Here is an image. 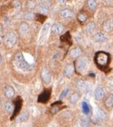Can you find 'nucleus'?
<instances>
[{"label": "nucleus", "mask_w": 113, "mask_h": 127, "mask_svg": "<svg viewBox=\"0 0 113 127\" xmlns=\"http://www.w3.org/2000/svg\"><path fill=\"white\" fill-rule=\"evenodd\" d=\"M78 99H79L78 94L77 93H73L71 96H70V98H69V102L71 103V104H75V103L77 102Z\"/></svg>", "instance_id": "dca6fc26"}, {"label": "nucleus", "mask_w": 113, "mask_h": 127, "mask_svg": "<svg viewBox=\"0 0 113 127\" xmlns=\"http://www.w3.org/2000/svg\"><path fill=\"white\" fill-rule=\"evenodd\" d=\"M94 28H95V24H94V22H91V23L86 25V28H85V30H86V32H92L94 30Z\"/></svg>", "instance_id": "aec40b11"}, {"label": "nucleus", "mask_w": 113, "mask_h": 127, "mask_svg": "<svg viewBox=\"0 0 113 127\" xmlns=\"http://www.w3.org/2000/svg\"><path fill=\"white\" fill-rule=\"evenodd\" d=\"M80 54H81V50H80V48H78V47H75V48L70 50V52H69V55L73 58L77 57Z\"/></svg>", "instance_id": "f8f14e48"}, {"label": "nucleus", "mask_w": 113, "mask_h": 127, "mask_svg": "<svg viewBox=\"0 0 113 127\" xmlns=\"http://www.w3.org/2000/svg\"><path fill=\"white\" fill-rule=\"evenodd\" d=\"M28 6L29 7H33V6H36V2H34V1H31V2H28Z\"/></svg>", "instance_id": "c756f323"}, {"label": "nucleus", "mask_w": 113, "mask_h": 127, "mask_svg": "<svg viewBox=\"0 0 113 127\" xmlns=\"http://www.w3.org/2000/svg\"><path fill=\"white\" fill-rule=\"evenodd\" d=\"M82 109H83L84 114H86V115H88V114L90 113V108H89L87 103H86V102L82 103Z\"/></svg>", "instance_id": "4be33fe9"}, {"label": "nucleus", "mask_w": 113, "mask_h": 127, "mask_svg": "<svg viewBox=\"0 0 113 127\" xmlns=\"http://www.w3.org/2000/svg\"><path fill=\"white\" fill-rule=\"evenodd\" d=\"M104 96V91L102 90V88H96V90L94 91V98H95V100H102V98Z\"/></svg>", "instance_id": "0eeeda50"}, {"label": "nucleus", "mask_w": 113, "mask_h": 127, "mask_svg": "<svg viewBox=\"0 0 113 127\" xmlns=\"http://www.w3.org/2000/svg\"><path fill=\"white\" fill-rule=\"evenodd\" d=\"M113 28V22L111 21H108L104 23V30L107 31H110Z\"/></svg>", "instance_id": "412c9836"}, {"label": "nucleus", "mask_w": 113, "mask_h": 127, "mask_svg": "<svg viewBox=\"0 0 113 127\" xmlns=\"http://www.w3.org/2000/svg\"><path fill=\"white\" fill-rule=\"evenodd\" d=\"M86 66H87V60L85 57L78 59L76 63V68H77L78 73L84 72L86 69Z\"/></svg>", "instance_id": "7ed1b4c3"}, {"label": "nucleus", "mask_w": 113, "mask_h": 127, "mask_svg": "<svg viewBox=\"0 0 113 127\" xmlns=\"http://www.w3.org/2000/svg\"><path fill=\"white\" fill-rule=\"evenodd\" d=\"M15 64L19 67L20 69L23 70V71H30L31 69V66L30 65V64L26 62L22 53H18L15 55Z\"/></svg>", "instance_id": "f257e3e1"}, {"label": "nucleus", "mask_w": 113, "mask_h": 127, "mask_svg": "<svg viewBox=\"0 0 113 127\" xmlns=\"http://www.w3.org/2000/svg\"><path fill=\"white\" fill-rule=\"evenodd\" d=\"M105 105H106L107 108H111L113 106V96L112 95H110V96L107 98V100L105 101Z\"/></svg>", "instance_id": "f3484780"}, {"label": "nucleus", "mask_w": 113, "mask_h": 127, "mask_svg": "<svg viewBox=\"0 0 113 127\" xmlns=\"http://www.w3.org/2000/svg\"><path fill=\"white\" fill-rule=\"evenodd\" d=\"M0 103H1V101H0Z\"/></svg>", "instance_id": "72a5a7b5"}, {"label": "nucleus", "mask_w": 113, "mask_h": 127, "mask_svg": "<svg viewBox=\"0 0 113 127\" xmlns=\"http://www.w3.org/2000/svg\"><path fill=\"white\" fill-rule=\"evenodd\" d=\"M0 62H1V55H0Z\"/></svg>", "instance_id": "473e14b6"}, {"label": "nucleus", "mask_w": 113, "mask_h": 127, "mask_svg": "<svg viewBox=\"0 0 113 127\" xmlns=\"http://www.w3.org/2000/svg\"><path fill=\"white\" fill-rule=\"evenodd\" d=\"M39 11L41 12V13H43V14H46L47 13V9L46 7H44V6H39Z\"/></svg>", "instance_id": "c85d7f7f"}, {"label": "nucleus", "mask_w": 113, "mask_h": 127, "mask_svg": "<svg viewBox=\"0 0 113 127\" xmlns=\"http://www.w3.org/2000/svg\"><path fill=\"white\" fill-rule=\"evenodd\" d=\"M95 62L99 66H105L109 63V55L105 52H99L95 55Z\"/></svg>", "instance_id": "f03ea898"}, {"label": "nucleus", "mask_w": 113, "mask_h": 127, "mask_svg": "<svg viewBox=\"0 0 113 127\" xmlns=\"http://www.w3.org/2000/svg\"><path fill=\"white\" fill-rule=\"evenodd\" d=\"M108 87L110 90H113V80H110L109 82H108Z\"/></svg>", "instance_id": "7c9ffc66"}, {"label": "nucleus", "mask_w": 113, "mask_h": 127, "mask_svg": "<svg viewBox=\"0 0 113 127\" xmlns=\"http://www.w3.org/2000/svg\"><path fill=\"white\" fill-rule=\"evenodd\" d=\"M74 72V66L72 64H68L64 69V74L66 76H71Z\"/></svg>", "instance_id": "1a4fd4ad"}, {"label": "nucleus", "mask_w": 113, "mask_h": 127, "mask_svg": "<svg viewBox=\"0 0 113 127\" xmlns=\"http://www.w3.org/2000/svg\"><path fill=\"white\" fill-rule=\"evenodd\" d=\"M41 76H42V79L46 83H49L51 82V79H52V76H51V73L46 68H44V69L42 70V73H41Z\"/></svg>", "instance_id": "423d86ee"}, {"label": "nucleus", "mask_w": 113, "mask_h": 127, "mask_svg": "<svg viewBox=\"0 0 113 127\" xmlns=\"http://www.w3.org/2000/svg\"><path fill=\"white\" fill-rule=\"evenodd\" d=\"M58 109H59L58 108H53L52 110H51V112H52V113H56V112L58 111Z\"/></svg>", "instance_id": "2f4dec72"}, {"label": "nucleus", "mask_w": 113, "mask_h": 127, "mask_svg": "<svg viewBox=\"0 0 113 127\" xmlns=\"http://www.w3.org/2000/svg\"><path fill=\"white\" fill-rule=\"evenodd\" d=\"M16 40H17V38H16V35L13 32L11 33H8L6 35V39H5V41H6V44L8 46V47H12V46H14L15 43H16Z\"/></svg>", "instance_id": "20e7f679"}, {"label": "nucleus", "mask_w": 113, "mask_h": 127, "mask_svg": "<svg viewBox=\"0 0 113 127\" xmlns=\"http://www.w3.org/2000/svg\"><path fill=\"white\" fill-rule=\"evenodd\" d=\"M69 88L64 89L63 91H62V92L61 93V95H60V100H61V99H63V98L65 97V96H67V94L69 93Z\"/></svg>", "instance_id": "a878e982"}, {"label": "nucleus", "mask_w": 113, "mask_h": 127, "mask_svg": "<svg viewBox=\"0 0 113 127\" xmlns=\"http://www.w3.org/2000/svg\"><path fill=\"white\" fill-rule=\"evenodd\" d=\"M77 88L79 90V91H86V88H87V85L86 83L84 82V81H78L77 82Z\"/></svg>", "instance_id": "4468645a"}, {"label": "nucleus", "mask_w": 113, "mask_h": 127, "mask_svg": "<svg viewBox=\"0 0 113 127\" xmlns=\"http://www.w3.org/2000/svg\"><path fill=\"white\" fill-rule=\"evenodd\" d=\"M28 116H29L28 113L22 114V115H21V116H19L18 117H17V118H16V122H17V123H22V122L25 121V120L28 118Z\"/></svg>", "instance_id": "6ab92c4d"}, {"label": "nucleus", "mask_w": 113, "mask_h": 127, "mask_svg": "<svg viewBox=\"0 0 113 127\" xmlns=\"http://www.w3.org/2000/svg\"><path fill=\"white\" fill-rule=\"evenodd\" d=\"M14 95V91L12 87H7L6 90V96L7 98H12Z\"/></svg>", "instance_id": "a211bd4d"}, {"label": "nucleus", "mask_w": 113, "mask_h": 127, "mask_svg": "<svg viewBox=\"0 0 113 127\" xmlns=\"http://www.w3.org/2000/svg\"><path fill=\"white\" fill-rule=\"evenodd\" d=\"M87 3H88V6L90 7V9H91V10H94V9L96 8L97 4H96V2H95V1H88Z\"/></svg>", "instance_id": "b1692460"}, {"label": "nucleus", "mask_w": 113, "mask_h": 127, "mask_svg": "<svg viewBox=\"0 0 113 127\" xmlns=\"http://www.w3.org/2000/svg\"><path fill=\"white\" fill-rule=\"evenodd\" d=\"M90 124V121L87 118H83L80 120V125L82 127H88Z\"/></svg>", "instance_id": "5701e85b"}, {"label": "nucleus", "mask_w": 113, "mask_h": 127, "mask_svg": "<svg viewBox=\"0 0 113 127\" xmlns=\"http://www.w3.org/2000/svg\"><path fill=\"white\" fill-rule=\"evenodd\" d=\"M50 27H51L50 22H46V23L43 26L42 30H41V33H40V37H39V42H40V43H42L43 40L45 39V37H46L47 33H48V30H50Z\"/></svg>", "instance_id": "39448f33"}, {"label": "nucleus", "mask_w": 113, "mask_h": 127, "mask_svg": "<svg viewBox=\"0 0 113 127\" xmlns=\"http://www.w3.org/2000/svg\"><path fill=\"white\" fill-rule=\"evenodd\" d=\"M77 18H78V20H79L80 22H85L86 20V14H78V16H77Z\"/></svg>", "instance_id": "bb28decb"}, {"label": "nucleus", "mask_w": 113, "mask_h": 127, "mask_svg": "<svg viewBox=\"0 0 113 127\" xmlns=\"http://www.w3.org/2000/svg\"><path fill=\"white\" fill-rule=\"evenodd\" d=\"M6 111H8V112H12L13 109H14V106H13V104H12L11 102H6Z\"/></svg>", "instance_id": "393cba45"}, {"label": "nucleus", "mask_w": 113, "mask_h": 127, "mask_svg": "<svg viewBox=\"0 0 113 127\" xmlns=\"http://www.w3.org/2000/svg\"><path fill=\"white\" fill-rule=\"evenodd\" d=\"M94 39L96 40V41H99V42H103V41H106V36H105L104 34L102 33V32H99V33H96L94 35Z\"/></svg>", "instance_id": "9b49d317"}, {"label": "nucleus", "mask_w": 113, "mask_h": 127, "mask_svg": "<svg viewBox=\"0 0 113 127\" xmlns=\"http://www.w3.org/2000/svg\"><path fill=\"white\" fill-rule=\"evenodd\" d=\"M28 31H29V26L27 25V23L22 22L21 26H20V32H21V34L25 35L26 33H28Z\"/></svg>", "instance_id": "ddd939ff"}, {"label": "nucleus", "mask_w": 113, "mask_h": 127, "mask_svg": "<svg viewBox=\"0 0 113 127\" xmlns=\"http://www.w3.org/2000/svg\"><path fill=\"white\" fill-rule=\"evenodd\" d=\"M95 116L99 119H104L105 118V113L102 110H101L100 108H97L95 111Z\"/></svg>", "instance_id": "2eb2a0df"}, {"label": "nucleus", "mask_w": 113, "mask_h": 127, "mask_svg": "<svg viewBox=\"0 0 113 127\" xmlns=\"http://www.w3.org/2000/svg\"><path fill=\"white\" fill-rule=\"evenodd\" d=\"M60 14H61V15L63 18H69V17L73 16V13L70 10H69V9H62L60 12Z\"/></svg>", "instance_id": "9d476101"}, {"label": "nucleus", "mask_w": 113, "mask_h": 127, "mask_svg": "<svg viewBox=\"0 0 113 127\" xmlns=\"http://www.w3.org/2000/svg\"><path fill=\"white\" fill-rule=\"evenodd\" d=\"M62 30H63V26L61 24H54L52 27V29H51V31L54 34L61 33Z\"/></svg>", "instance_id": "6e6552de"}, {"label": "nucleus", "mask_w": 113, "mask_h": 127, "mask_svg": "<svg viewBox=\"0 0 113 127\" xmlns=\"http://www.w3.org/2000/svg\"><path fill=\"white\" fill-rule=\"evenodd\" d=\"M33 15L34 14H32V13H28V14H24V17L26 19H32V18H33Z\"/></svg>", "instance_id": "cd10ccee"}]
</instances>
